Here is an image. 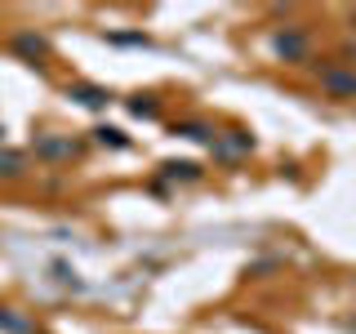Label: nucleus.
<instances>
[{"mask_svg": "<svg viewBox=\"0 0 356 334\" xmlns=\"http://www.w3.org/2000/svg\"><path fill=\"white\" fill-rule=\"evenodd\" d=\"M178 138H192V143H209L214 148V125H205V120H178L174 125Z\"/></svg>", "mask_w": 356, "mask_h": 334, "instance_id": "7", "label": "nucleus"}, {"mask_svg": "<svg viewBox=\"0 0 356 334\" xmlns=\"http://www.w3.org/2000/svg\"><path fill=\"white\" fill-rule=\"evenodd\" d=\"M22 165H27V156H22V152H0V178L22 174Z\"/></svg>", "mask_w": 356, "mask_h": 334, "instance_id": "11", "label": "nucleus"}, {"mask_svg": "<svg viewBox=\"0 0 356 334\" xmlns=\"http://www.w3.org/2000/svg\"><path fill=\"white\" fill-rule=\"evenodd\" d=\"M0 330H5V334H31L27 321L14 317V308H5V303H0Z\"/></svg>", "mask_w": 356, "mask_h": 334, "instance_id": "10", "label": "nucleus"}, {"mask_svg": "<svg viewBox=\"0 0 356 334\" xmlns=\"http://www.w3.org/2000/svg\"><path fill=\"white\" fill-rule=\"evenodd\" d=\"M67 98H76V103L89 107V111H103L111 103V94H107L103 85H67Z\"/></svg>", "mask_w": 356, "mask_h": 334, "instance_id": "5", "label": "nucleus"}, {"mask_svg": "<svg viewBox=\"0 0 356 334\" xmlns=\"http://www.w3.org/2000/svg\"><path fill=\"white\" fill-rule=\"evenodd\" d=\"M254 152V138L245 129H227V134H214V156L218 161H241V156Z\"/></svg>", "mask_w": 356, "mask_h": 334, "instance_id": "2", "label": "nucleus"}, {"mask_svg": "<svg viewBox=\"0 0 356 334\" xmlns=\"http://www.w3.org/2000/svg\"><path fill=\"white\" fill-rule=\"evenodd\" d=\"M129 111L134 116H161V103L152 94H138V98H129Z\"/></svg>", "mask_w": 356, "mask_h": 334, "instance_id": "12", "label": "nucleus"}, {"mask_svg": "<svg viewBox=\"0 0 356 334\" xmlns=\"http://www.w3.org/2000/svg\"><path fill=\"white\" fill-rule=\"evenodd\" d=\"M14 54L27 58V63H44V58H49V40L36 36V31H18V36H14Z\"/></svg>", "mask_w": 356, "mask_h": 334, "instance_id": "4", "label": "nucleus"}, {"mask_svg": "<svg viewBox=\"0 0 356 334\" xmlns=\"http://www.w3.org/2000/svg\"><path fill=\"white\" fill-rule=\"evenodd\" d=\"M272 49H276V58H285V63H303L307 58V36L298 27H285V31L272 36Z\"/></svg>", "mask_w": 356, "mask_h": 334, "instance_id": "3", "label": "nucleus"}, {"mask_svg": "<svg viewBox=\"0 0 356 334\" xmlns=\"http://www.w3.org/2000/svg\"><path fill=\"white\" fill-rule=\"evenodd\" d=\"M321 89L330 98H356V72L352 67H339V63L321 67Z\"/></svg>", "mask_w": 356, "mask_h": 334, "instance_id": "1", "label": "nucleus"}, {"mask_svg": "<svg viewBox=\"0 0 356 334\" xmlns=\"http://www.w3.org/2000/svg\"><path fill=\"white\" fill-rule=\"evenodd\" d=\"M0 138H5V125H0Z\"/></svg>", "mask_w": 356, "mask_h": 334, "instance_id": "14", "label": "nucleus"}, {"mask_svg": "<svg viewBox=\"0 0 356 334\" xmlns=\"http://www.w3.org/2000/svg\"><path fill=\"white\" fill-rule=\"evenodd\" d=\"M348 22H352V27H356V9H352V14H348Z\"/></svg>", "mask_w": 356, "mask_h": 334, "instance_id": "13", "label": "nucleus"}, {"mask_svg": "<svg viewBox=\"0 0 356 334\" xmlns=\"http://www.w3.org/2000/svg\"><path fill=\"white\" fill-rule=\"evenodd\" d=\"M352 330H356V321H352Z\"/></svg>", "mask_w": 356, "mask_h": 334, "instance_id": "15", "label": "nucleus"}, {"mask_svg": "<svg viewBox=\"0 0 356 334\" xmlns=\"http://www.w3.org/2000/svg\"><path fill=\"white\" fill-rule=\"evenodd\" d=\"M36 156H44V161H72V156H81V143H72V138H36Z\"/></svg>", "mask_w": 356, "mask_h": 334, "instance_id": "6", "label": "nucleus"}, {"mask_svg": "<svg viewBox=\"0 0 356 334\" xmlns=\"http://www.w3.org/2000/svg\"><path fill=\"white\" fill-rule=\"evenodd\" d=\"M94 143H103V148H116V152L129 148V138H125L116 125H98V129H94Z\"/></svg>", "mask_w": 356, "mask_h": 334, "instance_id": "9", "label": "nucleus"}, {"mask_svg": "<svg viewBox=\"0 0 356 334\" xmlns=\"http://www.w3.org/2000/svg\"><path fill=\"white\" fill-rule=\"evenodd\" d=\"M161 170H165V178H183V183H196L200 178V165H192V161H165Z\"/></svg>", "mask_w": 356, "mask_h": 334, "instance_id": "8", "label": "nucleus"}]
</instances>
